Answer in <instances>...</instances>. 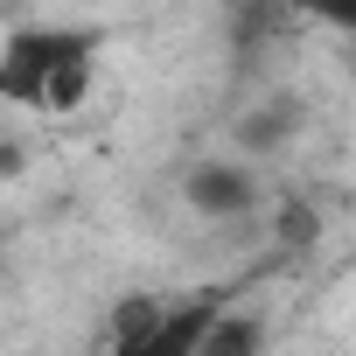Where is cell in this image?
I'll list each match as a JSON object with an SVG mask.
<instances>
[{
    "label": "cell",
    "instance_id": "obj_1",
    "mask_svg": "<svg viewBox=\"0 0 356 356\" xmlns=\"http://www.w3.org/2000/svg\"><path fill=\"white\" fill-rule=\"evenodd\" d=\"M98 29H70V22H8L0 35V105L22 112H77L98 84Z\"/></svg>",
    "mask_w": 356,
    "mask_h": 356
},
{
    "label": "cell",
    "instance_id": "obj_2",
    "mask_svg": "<svg viewBox=\"0 0 356 356\" xmlns=\"http://www.w3.org/2000/svg\"><path fill=\"white\" fill-rule=\"evenodd\" d=\"M182 203H189L203 224H238V217H259L273 196H266L259 161H245V154H203V161H189V175H182Z\"/></svg>",
    "mask_w": 356,
    "mask_h": 356
},
{
    "label": "cell",
    "instance_id": "obj_3",
    "mask_svg": "<svg viewBox=\"0 0 356 356\" xmlns=\"http://www.w3.org/2000/svg\"><path fill=\"white\" fill-rule=\"evenodd\" d=\"M300 126H307L300 98H293V91H266L259 105H245V112L231 119V147H238L245 161H280Z\"/></svg>",
    "mask_w": 356,
    "mask_h": 356
},
{
    "label": "cell",
    "instance_id": "obj_4",
    "mask_svg": "<svg viewBox=\"0 0 356 356\" xmlns=\"http://www.w3.org/2000/svg\"><path fill=\"white\" fill-rule=\"evenodd\" d=\"M224 314V293H189V300H168V314H161V328H154V349L147 356H196V342H203V328Z\"/></svg>",
    "mask_w": 356,
    "mask_h": 356
},
{
    "label": "cell",
    "instance_id": "obj_5",
    "mask_svg": "<svg viewBox=\"0 0 356 356\" xmlns=\"http://www.w3.org/2000/svg\"><path fill=\"white\" fill-rule=\"evenodd\" d=\"M161 314H168V293H126V300H112V314H105V342H112L119 356H147Z\"/></svg>",
    "mask_w": 356,
    "mask_h": 356
},
{
    "label": "cell",
    "instance_id": "obj_6",
    "mask_svg": "<svg viewBox=\"0 0 356 356\" xmlns=\"http://www.w3.org/2000/svg\"><path fill=\"white\" fill-rule=\"evenodd\" d=\"M286 15H293V0H245V8H238V22H231L238 56H245V63H259V49L286 35Z\"/></svg>",
    "mask_w": 356,
    "mask_h": 356
},
{
    "label": "cell",
    "instance_id": "obj_7",
    "mask_svg": "<svg viewBox=\"0 0 356 356\" xmlns=\"http://www.w3.org/2000/svg\"><path fill=\"white\" fill-rule=\"evenodd\" d=\"M259 342H266V328H259V321H238V314H217V321L203 328L196 356H252Z\"/></svg>",
    "mask_w": 356,
    "mask_h": 356
},
{
    "label": "cell",
    "instance_id": "obj_8",
    "mask_svg": "<svg viewBox=\"0 0 356 356\" xmlns=\"http://www.w3.org/2000/svg\"><path fill=\"white\" fill-rule=\"evenodd\" d=\"M293 15H307V22H328V29L356 35V0H293Z\"/></svg>",
    "mask_w": 356,
    "mask_h": 356
},
{
    "label": "cell",
    "instance_id": "obj_9",
    "mask_svg": "<svg viewBox=\"0 0 356 356\" xmlns=\"http://www.w3.org/2000/svg\"><path fill=\"white\" fill-rule=\"evenodd\" d=\"M29 15V0H0V22H22Z\"/></svg>",
    "mask_w": 356,
    "mask_h": 356
},
{
    "label": "cell",
    "instance_id": "obj_10",
    "mask_svg": "<svg viewBox=\"0 0 356 356\" xmlns=\"http://www.w3.org/2000/svg\"><path fill=\"white\" fill-rule=\"evenodd\" d=\"M15 168H22V154H15V147H0V175H15Z\"/></svg>",
    "mask_w": 356,
    "mask_h": 356
}]
</instances>
